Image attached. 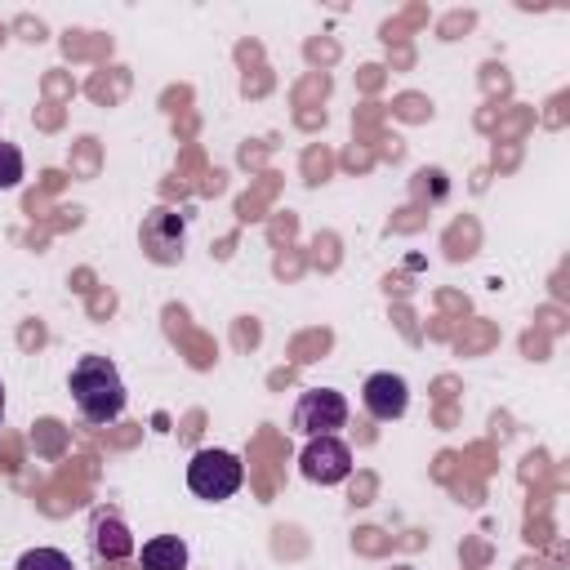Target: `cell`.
I'll use <instances>...</instances> for the list:
<instances>
[{"mask_svg":"<svg viewBox=\"0 0 570 570\" xmlns=\"http://www.w3.org/2000/svg\"><path fill=\"white\" fill-rule=\"evenodd\" d=\"M67 387H71L76 410H80L89 423H111V419L125 414V379H120V370H116L107 356H98V352H89V356H80V361L71 365Z\"/></svg>","mask_w":570,"mask_h":570,"instance_id":"6da1fadb","label":"cell"},{"mask_svg":"<svg viewBox=\"0 0 570 570\" xmlns=\"http://www.w3.org/2000/svg\"><path fill=\"white\" fill-rule=\"evenodd\" d=\"M245 481V468L232 450H196L191 463H187V485L196 499H209V503H223L240 490Z\"/></svg>","mask_w":570,"mask_h":570,"instance_id":"7a4b0ae2","label":"cell"},{"mask_svg":"<svg viewBox=\"0 0 570 570\" xmlns=\"http://www.w3.org/2000/svg\"><path fill=\"white\" fill-rule=\"evenodd\" d=\"M347 423V396L334 387H307L294 401V432L303 436H334Z\"/></svg>","mask_w":570,"mask_h":570,"instance_id":"3957f363","label":"cell"},{"mask_svg":"<svg viewBox=\"0 0 570 570\" xmlns=\"http://www.w3.org/2000/svg\"><path fill=\"white\" fill-rule=\"evenodd\" d=\"M298 472H303L307 481H316V485H338V481H347V472H352V450H347V441H338V436H307V445H303V454H298Z\"/></svg>","mask_w":570,"mask_h":570,"instance_id":"277c9868","label":"cell"},{"mask_svg":"<svg viewBox=\"0 0 570 570\" xmlns=\"http://www.w3.org/2000/svg\"><path fill=\"white\" fill-rule=\"evenodd\" d=\"M142 249H147V258L151 263H178L183 258V240H187V218L178 214V209H151L147 218H142Z\"/></svg>","mask_w":570,"mask_h":570,"instance_id":"5b68a950","label":"cell"},{"mask_svg":"<svg viewBox=\"0 0 570 570\" xmlns=\"http://www.w3.org/2000/svg\"><path fill=\"white\" fill-rule=\"evenodd\" d=\"M361 405H365L370 419L392 423V419H401L410 410V383L401 374H392V370H379V374H370L361 383Z\"/></svg>","mask_w":570,"mask_h":570,"instance_id":"8992f818","label":"cell"},{"mask_svg":"<svg viewBox=\"0 0 570 570\" xmlns=\"http://www.w3.org/2000/svg\"><path fill=\"white\" fill-rule=\"evenodd\" d=\"M89 543H94V557L98 561H125V557H134V534H129V525L116 512H98L94 517Z\"/></svg>","mask_w":570,"mask_h":570,"instance_id":"52a82bcc","label":"cell"},{"mask_svg":"<svg viewBox=\"0 0 570 570\" xmlns=\"http://www.w3.org/2000/svg\"><path fill=\"white\" fill-rule=\"evenodd\" d=\"M142 570H187V543L178 534H156L138 552Z\"/></svg>","mask_w":570,"mask_h":570,"instance_id":"ba28073f","label":"cell"},{"mask_svg":"<svg viewBox=\"0 0 570 570\" xmlns=\"http://www.w3.org/2000/svg\"><path fill=\"white\" fill-rule=\"evenodd\" d=\"M13 570H76V566H71V557L58 552V548H27Z\"/></svg>","mask_w":570,"mask_h":570,"instance_id":"9c48e42d","label":"cell"},{"mask_svg":"<svg viewBox=\"0 0 570 570\" xmlns=\"http://www.w3.org/2000/svg\"><path fill=\"white\" fill-rule=\"evenodd\" d=\"M22 183V151L13 142H0V191H13Z\"/></svg>","mask_w":570,"mask_h":570,"instance_id":"30bf717a","label":"cell"},{"mask_svg":"<svg viewBox=\"0 0 570 570\" xmlns=\"http://www.w3.org/2000/svg\"><path fill=\"white\" fill-rule=\"evenodd\" d=\"M0 423H4V383H0Z\"/></svg>","mask_w":570,"mask_h":570,"instance_id":"8fae6325","label":"cell"}]
</instances>
